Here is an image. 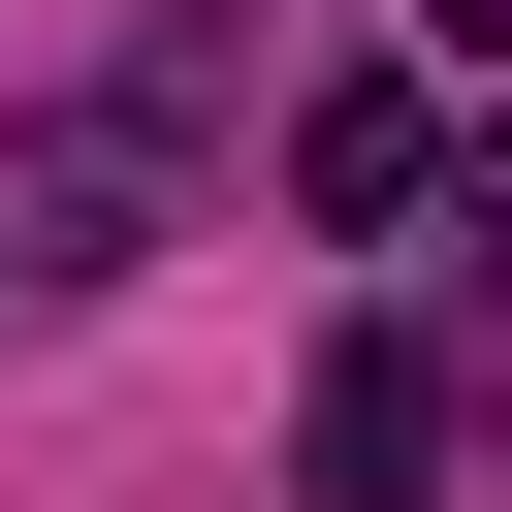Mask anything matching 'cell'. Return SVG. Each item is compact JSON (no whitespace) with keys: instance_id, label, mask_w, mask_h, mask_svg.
<instances>
[{"instance_id":"2","label":"cell","mask_w":512,"mask_h":512,"mask_svg":"<svg viewBox=\"0 0 512 512\" xmlns=\"http://www.w3.org/2000/svg\"><path fill=\"white\" fill-rule=\"evenodd\" d=\"M416 192H448V128H416V96H320V128H288V224H352V256H384Z\"/></svg>"},{"instance_id":"3","label":"cell","mask_w":512,"mask_h":512,"mask_svg":"<svg viewBox=\"0 0 512 512\" xmlns=\"http://www.w3.org/2000/svg\"><path fill=\"white\" fill-rule=\"evenodd\" d=\"M448 224H480V320H512V128H480V160H448Z\"/></svg>"},{"instance_id":"1","label":"cell","mask_w":512,"mask_h":512,"mask_svg":"<svg viewBox=\"0 0 512 512\" xmlns=\"http://www.w3.org/2000/svg\"><path fill=\"white\" fill-rule=\"evenodd\" d=\"M288 512H448V352H416V320H352V352L288 384Z\"/></svg>"},{"instance_id":"4","label":"cell","mask_w":512,"mask_h":512,"mask_svg":"<svg viewBox=\"0 0 512 512\" xmlns=\"http://www.w3.org/2000/svg\"><path fill=\"white\" fill-rule=\"evenodd\" d=\"M448 32H480V64H512V0H448Z\"/></svg>"}]
</instances>
